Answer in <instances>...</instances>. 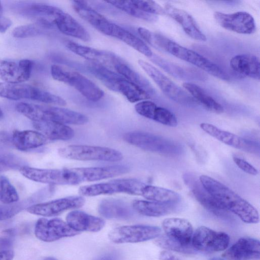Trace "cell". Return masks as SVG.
I'll return each mask as SVG.
<instances>
[{"mask_svg": "<svg viewBox=\"0 0 260 260\" xmlns=\"http://www.w3.org/2000/svg\"><path fill=\"white\" fill-rule=\"evenodd\" d=\"M146 185L136 179H117L106 182L81 186L79 189V193L86 197L117 193L141 196Z\"/></svg>", "mask_w": 260, "mask_h": 260, "instance_id": "9", "label": "cell"}, {"mask_svg": "<svg viewBox=\"0 0 260 260\" xmlns=\"http://www.w3.org/2000/svg\"><path fill=\"white\" fill-rule=\"evenodd\" d=\"M230 64L237 75L259 80V62L255 55L251 54L237 55L231 58Z\"/></svg>", "mask_w": 260, "mask_h": 260, "instance_id": "25", "label": "cell"}, {"mask_svg": "<svg viewBox=\"0 0 260 260\" xmlns=\"http://www.w3.org/2000/svg\"><path fill=\"white\" fill-rule=\"evenodd\" d=\"M222 257L229 260H249L260 257L259 240L249 237L239 239L222 254Z\"/></svg>", "mask_w": 260, "mask_h": 260, "instance_id": "20", "label": "cell"}, {"mask_svg": "<svg viewBox=\"0 0 260 260\" xmlns=\"http://www.w3.org/2000/svg\"><path fill=\"white\" fill-rule=\"evenodd\" d=\"M150 119L171 127H175L178 124L177 117L173 113L156 104L152 110Z\"/></svg>", "mask_w": 260, "mask_h": 260, "instance_id": "41", "label": "cell"}, {"mask_svg": "<svg viewBox=\"0 0 260 260\" xmlns=\"http://www.w3.org/2000/svg\"><path fill=\"white\" fill-rule=\"evenodd\" d=\"M99 213L108 219H129L135 215V210L126 202L117 199H105L98 207Z\"/></svg>", "mask_w": 260, "mask_h": 260, "instance_id": "27", "label": "cell"}, {"mask_svg": "<svg viewBox=\"0 0 260 260\" xmlns=\"http://www.w3.org/2000/svg\"><path fill=\"white\" fill-rule=\"evenodd\" d=\"M58 154L65 158L81 161L117 162L123 159L122 154L113 148L84 145H73L60 148Z\"/></svg>", "mask_w": 260, "mask_h": 260, "instance_id": "5", "label": "cell"}, {"mask_svg": "<svg viewBox=\"0 0 260 260\" xmlns=\"http://www.w3.org/2000/svg\"><path fill=\"white\" fill-rule=\"evenodd\" d=\"M165 235L183 246H189L193 234L192 225L187 220L181 218H168L162 223Z\"/></svg>", "mask_w": 260, "mask_h": 260, "instance_id": "21", "label": "cell"}, {"mask_svg": "<svg viewBox=\"0 0 260 260\" xmlns=\"http://www.w3.org/2000/svg\"><path fill=\"white\" fill-rule=\"evenodd\" d=\"M176 205L177 204L140 200L133 201L132 204L136 212L150 217H159L173 212L177 209Z\"/></svg>", "mask_w": 260, "mask_h": 260, "instance_id": "31", "label": "cell"}, {"mask_svg": "<svg viewBox=\"0 0 260 260\" xmlns=\"http://www.w3.org/2000/svg\"><path fill=\"white\" fill-rule=\"evenodd\" d=\"M164 9L166 13L179 23L189 37L198 41L206 40V36L200 30L194 19L187 12L170 4H166Z\"/></svg>", "mask_w": 260, "mask_h": 260, "instance_id": "23", "label": "cell"}, {"mask_svg": "<svg viewBox=\"0 0 260 260\" xmlns=\"http://www.w3.org/2000/svg\"><path fill=\"white\" fill-rule=\"evenodd\" d=\"M96 260H118L116 255L113 254H107L99 257Z\"/></svg>", "mask_w": 260, "mask_h": 260, "instance_id": "53", "label": "cell"}, {"mask_svg": "<svg viewBox=\"0 0 260 260\" xmlns=\"http://www.w3.org/2000/svg\"><path fill=\"white\" fill-rule=\"evenodd\" d=\"M25 165L24 160L19 156L0 150V173L20 169Z\"/></svg>", "mask_w": 260, "mask_h": 260, "instance_id": "42", "label": "cell"}, {"mask_svg": "<svg viewBox=\"0 0 260 260\" xmlns=\"http://www.w3.org/2000/svg\"><path fill=\"white\" fill-rule=\"evenodd\" d=\"M51 74L54 79L73 87L90 101L97 102L104 95L103 90L96 84L78 72L53 64L51 67Z\"/></svg>", "mask_w": 260, "mask_h": 260, "instance_id": "7", "label": "cell"}, {"mask_svg": "<svg viewBox=\"0 0 260 260\" xmlns=\"http://www.w3.org/2000/svg\"><path fill=\"white\" fill-rule=\"evenodd\" d=\"M19 200L17 191L9 179L0 175V202L5 204H11Z\"/></svg>", "mask_w": 260, "mask_h": 260, "instance_id": "40", "label": "cell"}, {"mask_svg": "<svg viewBox=\"0 0 260 260\" xmlns=\"http://www.w3.org/2000/svg\"><path fill=\"white\" fill-rule=\"evenodd\" d=\"M72 6L80 17L94 28L105 35H110L113 23L92 9L86 2L73 1Z\"/></svg>", "mask_w": 260, "mask_h": 260, "instance_id": "22", "label": "cell"}, {"mask_svg": "<svg viewBox=\"0 0 260 260\" xmlns=\"http://www.w3.org/2000/svg\"><path fill=\"white\" fill-rule=\"evenodd\" d=\"M44 260H57L53 257H46Z\"/></svg>", "mask_w": 260, "mask_h": 260, "instance_id": "54", "label": "cell"}, {"mask_svg": "<svg viewBox=\"0 0 260 260\" xmlns=\"http://www.w3.org/2000/svg\"><path fill=\"white\" fill-rule=\"evenodd\" d=\"M66 47L71 52L83 57L90 62L103 65L105 67H113L122 60L112 52L85 46L68 41Z\"/></svg>", "mask_w": 260, "mask_h": 260, "instance_id": "18", "label": "cell"}, {"mask_svg": "<svg viewBox=\"0 0 260 260\" xmlns=\"http://www.w3.org/2000/svg\"><path fill=\"white\" fill-rule=\"evenodd\" d=\"M161 229L157 226L147 225H125L113 229L109 234L110 240L117 244L138 243L158 237Z\"/></svg>", "mask_w": 260, "mask_h": 260, "instance_id": "10", "label": "cell"}, {"mask_svg": "<svg viewBox=\"0 0 260 260\" xmlns=\"http://www.w3.org/2000/svg\"><path fill=\"white\" fill-rule=\"evenodd\" d=\"M138 64L169 99L181 105L191 107L197 103L185 90L149 62L139 59Z\"/></svg>", "mask_w": 260, "mask_h": 260, "instance_id": "8", "label": "cell"}, {"mask_svg": "<svg viewBox=\"0 0 260 260\" xmlns=\"http://www.w3.org/2000/svg\"><path fill=\"white\" fill-rule=\"evenodd\" d=\"M182 179L195 199L207 210L217 215H225L229 212L203 186L199 178L194 174L185 173Z\"/></svg>", "mask_w": 260, "mask_h": 260, "instance_id": "15", "label": "cell"}, {"mask_svg": "<svg viewBox=\"0 0 260 260\" xmlns=\"http://www.w3.org/2000/svg\"><path fill=\"white\" fill-rule=\"evenodd\" d=\"M86 65L87 70L91 74L100 80L108 88L115 91L117 83L122 76L100 64L88 61Z\"/></svg>", "mask_w": 260, "mask_h": 260, "instance_id": "36", "label": "cell"}, {"mask_svg": "<svg viewBox=\"0 0 260 260\" xmlns=\"http://www.w3.org/2000/svg\"><path fill=\"white\" fill-rule=\"evenodd\" d=\"M106 2L136 18L149 22H154L157 19L156 16L145 13L138 9L131 3V1H110Z\"/></svg>", "mask_w": 260, "mask_h": 260, "instance_id": "39", "label": "cell"}, {"mask_svg": "<svg viewBox=\"0 0 260 260\" xmlns=\"http://www.w3.org/2000/svg\"><path fill=\"white\" fill-rule=\"evenodd\" d=\"M5 233L6 235L0 236V251L10 249L12 247L13 240L10 237L13 234L12 231L8 230Z\"/></svg>", "mask_w": 260, "mask_h": 260, "instance_id": "48", "label": "cell"}, {"mask_svg": "<svg viewBox=\"0 0 260 260\" xmlns=\"http://www.w3.org/2000/svg\"><path fill=\"white\" fill-rule=\"evenodd\" d=\"M129 168L125 165L100 167L80 168L82 182H91L118 176L127 173Z\"/></svg>", "mask_w": 260, "mask_h": 260, "instance_id": "28", "label": "cell"}, {"mask_svg": "<svg viewBox=\"0 0 260 260\" xmlns=\"http://www.w3.org/2000/svg\"><path fill=\"white\" fill-rule=\"evenodd\" d=\"M15 255L12 249L0 251V260H13Z\"/></svg>", "mask_w": 260, "mask_h": 260, "instance_id": "51", "label": "cell"}, {"mask_svg": "<svg viewBox=\"0 0 260 260\" xmlns=\"http://www.w3.org/2000/svg\"><path fill=\"white\" fill-rule=\"evenodd\" d=\"M42 28L38 23L22 25L15 28L12 35L17 38L35 37L42 33Z\"/></svg>", "mask_w": 260, "mask_h": 260, "instance_id": "44", "label": "cell"}, {"mask_svg": "<svg viewBox=\"0 0 260 260\" xmlns=\"http://www.w3.org/2000/svg\"><path fill=\"white\" fill-rule=\"evenodd\" d=\"M200 127L206 133L225 144L247 152L259 153L258 144L254 141L221 129L210 123H201Z\"/></svg>", "mask_w": 260, "mask_h": 260, "instance_id": "16", "label": "cell"}, {"mask_svg": "<svg viewBox=\"0 0 260 260\" xmlns=\"http://www.w3.org/2000/svg\"><path fill=\"white\" fill-rule=\"evenodd\" d=\"M34 127L51 140L67 141L71 139L74 136V131L67 125L52 122H32Z\"/></svg>", "mask_w": 260, "mask_h": 260, "instance_id": "30", "label": "cell"}, {"mask_svg": "<svg viewBox=\"0 0 260 260\" xmlns=\"http://www.w3.org/2000/svg\"><path fill=\"white\" fill-rule=\"evenodd\" d=\"M213 16L222 27L233 32L249 35L253 34L256 29L253 17L246 12L224 13L216 11Z\"/></svg>", "mask_w": 260, "mask_h": 260, "instance_id": "13", "label": "cell"}, {"mask_svg": "<svg viewBox=\"0 0 260 260\" xmlns=\"http://www.w3.org/2000/svg\"><path fill=\"white\" fill-rule=\"evenodd\" d=\"M230 243V237L225 233L217 232L205 226L198 228L191 239L192 247L205 252H216L225 249Z\"/></svg>", "mask_w": 260, "mask_h": 260, "instance_id": "11", "label": "cell"}, {"mask_svg": "<svg viewBox=\"0 0 260 260\" xmlns=\"http://www.w3.org/2000/svg\"><path fill=\"white\" fill-rule=\"evenodd\" d=\"M66 220L71 228L78 232H98L102 230L105 224V221L103 219L77 210L69 213L67 215Z\"/></svg>", "mask_w": 260, "mask_h": 260, "instance_id": "24", "label": "cell"}, {"mask_svg": "<svg viewBox=\"0 0 260 260\" xmlns=\"http://www.w3.org/2000/svg\"><path fill=\"white\" fill-rule=\"evenodd\" d=\"M16 110L32 122L52 121L63 124L83 125L88 121L83 114L56 106L21 102L16 105Z\"/></svg>", "mask_w": 260, "mask_h": 260, "instance_id": "2", "label": "cell"}, {"mask_svg": "<svg viewBox=\"0 0 260 260\" xmlns=\"http://www.w3.org/2000/svg\"><path fill=\"white\" fill-rule=\"evenodd\" d=\"M85 202V199L81 196H70L31 205L26 211L35 215L53 216L69 209L80 208Z\"/></svg>", "mask_w": 260, "mask_h": 260, "instance_id": "14", "label": "cell"}, {"mask_svg": "<svg viewBox=\"0 0 260 260\" xmlns=\"http://www.w3.org/2000/svg\"><path fill=\"white\" fill-rule=\"evenodd\" d=\"M12 24V22L10 19L0 15V32H5Z\"/></svg>", "mask_w": 260, "mask_h": 260, "instance_id": "50", "label": "cell"}, {"mask_svg": "<svg viewBox=\"0 0 260 260\" xmlns=\"http://www.w3.org/2000/svg\"><path fill=\"white\" fill-rule=\"evenodd\" d=\"M199 179L203 186L226 210L234 213L246 223L258 222L257 210L232 189L207 175L200 176Z\"/></svg>", "mask_w": 260, "mask_h": 260, "instance_id": "1", "label": "cell"}, {"mask_svg": "<svg viewBox=\"0 0 260 260\" xmlns=\"http://www.w3.org/2000/svg\"><path fill=\"white\" fill-rule=\"evenodd\" d=\"M131 3L138 9L151 15H164V8L155 2L152 1H131Z\"/></svg>", "mask_w": 260, "mask_h": 260, "instance_id": "45", "label": "cell"}, {"mask_svg": "<svg viewBox=\"0 0 260 260\" xmlns=\"http://www.w3.org/2000/svg\"><path fill=\"white\" fill-rule=\"evenodd\" d=\"M164 41L161 50L196 66L216 78L222 80H229L230 77L228 74L219 66L208 58L167 38H166Z\"/></svg>", "mask_w": 260, "mask_h": 260, "instance_id": "4", "label": "cell"}, {"mask_svg": "<svg viewBox=\"0 0 260 260\" xmlns=\"http://www.w3.org/2000/svg\"><path fill=\"white\" fill-rule=\"evenodd\" d=\"M25 178L35 182L50 185H68L66 169H45L24 166L19 169Z\"/></svg>", "mask_w": 260, "mask_h": 260, "instance_id": "19", "label": "cell"}, {"mask_svg": "<svg viewBox=\"0 0 260 260\" xmlns=\"http://www.w3.org/2000/svg\"><path fill=\"white\" fill-rule=\"evenodd\" d=\"M109 36L123 42L147 57H151L153 55L150 48L141 39L116 24L113 23Z\"/></svg>", "mask_w": 260, "mask_h": 260, "instance_id": "32", "label": "cell"}, {"mask_svg": "<svg viewBox=\"0 0 260 260\" xmlns=\"http://www.w3.org/2000/svg\"><path fill=\"white\" fill-rule=\"evenodd\" d=\"M233 159L236 165L246 173L254 176L258 174L257 170L246 160L237 156H234Z\"/></svg>", "mask_w": 260, "mask_h": 260, "instance_id": "47", "label": "cell"}, {"mask_svg": "<svg viewBox=\"0 0 260 260\" xmlns=\"http://www.w3.org/2000/svg\"><path fill=\"white\" fill-rule=\"evenodd\" d=\"M155 243L158 246L173 251L183 253H191L193 249L190 246H184L177 242L170 239L165 234L158 236L155 241Z\"/></svg>", "mask_w": 260, "mask_h": 260, "instance_id": "43", "label": "cell"}, {"mask_svg": "<svg viewBox=\"0 0 260 260\" xmlns=\"http://www.w3.org/2000/svg\"><path fill=\"white\" fill-rule=\"evenodd\" d=\"M151 58V60L154 63L163 69L166 72L176 77L183 79H193L195 78H199V77L202 78L204 77V75H200L197 71L183 68L157 55H153Z\"/></svg>", "mask_w": 260, "mask_h": 260, "instance_id": "38", "label": "cell"}, {"mask_svg": "<svg viewBox=\"0 0 260 260\" xmlns=\"http://www.w3.org/2000/svg\"><path fill=\"white\" fill-rule=\"evenodd\" d=\"M54 25L63 34L87 42L90 36L85 28L75 18L62 10L53 20Z\"/></svg>", "mask_w": 260, "mask_h": 260, "instance_id": "26", "label": "cell"}, {"mask_svg": "<svg viewBox=\"0 0 260 260\" xmlns=\"http://www.w3.org/2000/svg\"><path fill=\"white\" fill-rule=\"evenodd\" d=\"M4 116L3 112L0 108V119H1Z\"/></svg>", "mask_w": 260, "mask_h": 260, "instance_id": "57", "label": "cell"}, {"mask_svg": "<svg viewBox=\"0 0 260 260\" xmlns=\"http://www.w3.org/2000/svg\"><path fill=\"white\" fill-rule=\"evenodd\" d=\"M22 204H5L0 206V221L9 219L23 209Z\"/></svg>", "mask_w": 260, "mask_h": 260, "instance_id": "46", "label": "cell"}, {"mask_svg": "<svg viewBox=\"0 0 260 260\" xmlns=\"http://www.w3.org/2000/svg\"><path fill=\"white\" fill-rule=\"evenodd\" d=\"M160 260H181L172 253L167 251H162L159 254Z\"/></svg>", "mask_w": 260, "mask_h": 260, "instance_id": "52", "label": "cell"}, {"mask_svg": "<svg viewBox=\"0 0 260 260\" xmlns=\"http://www.w3.org/2000/svg\"><path fill=\"white\" fill-rule=\"evenodd\" d=\"M3 8L2 5L0 2V15H1V14L3 13Z\"/></svg>", "mask_w": 260, "mask_h": 260, "instance_id": "56", "label": "cell"}, {"mask_svg": "<svg viewBox=\"0 0 260 260\" xmlns=\"http://www.w3.org/2000/svg\"><path fill=\"white\" fill-rule=\"evenodd\" d=\"M12 144V137L4 131H0V150L10 147Z\"/></svg>", "mask_w": 260, "mask_h": 260, "instance_id": "49", "label": "cell"}, {"mask_svg": "<svg viewBox=\"0 0 260 260\" xmlns=\"http://www.w3.org/2000/svg\"><path fill=\"white\" fill-rule=\"evenodd\" d=\"M183 87L197 103L201 104L208 111L216 114L223 112L224 109L222 105L208 95L201 87L187 82L183 84Z\"/></svg>", "mask_w": 260, "mask_h": 260, "instance_id": "33", "label": "cell"}, {"mask_svg": "<svg viewBox=\"0 0 260 260\" xmlns=\"http://www.w3.org/2000/svg\"><path fill=\"white\" fill-rule=\"evenodd\" d=\"M0 96L11 100L28 99L60 106L67 104L66 101L58 95L22 83L0 82Z\"/></svg>", "mask_w": 260, "mask_h": 260, "instance_id": "3", "label": "cell"}, {"mask_svg": "<svg viewBox=\"0 0 260 260\" xmlns=\"http://www.w3.org/2000/svg\"><path fill=\"white\" fill-rule=\"evenodd\" d=\"M209 260H225V259H223L222 258H219V257H213V258L210 259Z\"/></svg>", "mask_w": 260, "mask_h": 260, "instance_id": "55", "label": "cell"}, {"mask_svg": "<svg viewBox=\"0 0 260 260\" xmlns=\"http://www.w3.org/2000/svg\"><path fill=\"white\" fill-rule=\"evenodd\" d=\"M11 137L13 145L21 151L38 148L48 141V139L40 132L31 130H15Z\"/></svg>", "mask_w": 260, "mask_h": 260, "instance_id": "29", "label": "cell"}, {"mask_svg": "<svg viewBox=\"0 0 260 260\" xmlns=\"http://www.w3.org/2000/svg\"><path fill=\"white\" fill-rule=\"evenodd\" d=\"M123 139L131 145L152 152L175 155L182 152V147L175 142L147 132H128L124 135Z\"/></svg>", "mask_w": 260, "mask_h": 260, "instance_id": "6", "label": "cell"}, {"mask_svg": "<svg viewBox=\"0 0 260 260\" xmlns=\"http://www.w3.org/2000/svg\"><path fill=\"white\" fill-rule=\"evenodd\" d=\"M115 91L122 94L131 103L145 101L150 98L143 88L122 76L117 83Z\"/></svg>", "mask_w": 260, "mask_h": 260, "instance_id": "37", "label": "cell"}, {"mask_svg": "<svg viewBox=\"0 0 260 260\" xmlns=\"http://www.w3.org/2000/svg\"><path fill=\"white\" fill-rule=\"evenodd\" d=\"M32 66L28 59L18 62L0 60V79L7 83H21L29 79Z\"/></svg>", "mask_w": 260, "mask_h": 260, "instance_id": "17", "label": "cell"}, {"mask_svg": "<svg viewBox=\"0 0 260 260\" xmlns=\"http://www.w3.org/2000/svg\"><path fill=\"white\" fill-rule=\"evenodd\" d=\"M141 196L151 201L166 204H177L181 199L180 194L174 191L147 184L143 188Z\"/></svg>", "mask_w": 260, "mask_h": 260, "instance_id": "34", "label": "cell"}, {"mask_svg": "<svg viewBox=\"0 0 260 260\" xmlns=\"http://www.w3.org/2000/svg\"><path fill=\"white\" fill-rule=\"evenodd\" d=\"M79 232L73 230L69 224L59 218L39 219L35 226L36 237L44 242H51L64 237L76 236Z\"/></svg>", "mask_w": 260, "mask_h": 260, "instance_id": "12", "label": "cell"}, {"mask_svg": "<svg viewBox=\"0 0 260 260\" xmlns=\"http://www.w3.org/2000/svg\"><path fill=\"white\" fill-rule=\"evenodd\" d=\"M113 68L117 73L143 88L150 95L155 94V90L151 83L123 60L116 63Z\"/></svg>", "mask_w": 260, "mask_h": 260, "instance_id": "35", "label": "cell"}]
</instances>
